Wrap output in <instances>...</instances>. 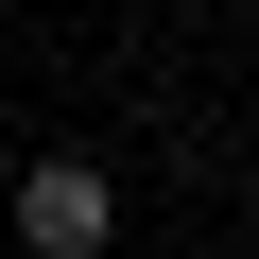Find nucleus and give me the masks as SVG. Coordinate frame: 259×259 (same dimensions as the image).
<instances>
[{
    "label": "nucleus",
    "mask_w": 259,
    "mask_h": 259,
    "mask_svg": "<svg viewBox=\"0 0 259 259\" xmlns=\"http://www.w3.org/2000/svg\"><path fill=\"white\" fill-rule=\"evenodd\" d=\"M104 225H121V190H104L87 156H35V173H18V242H35V259H104Z\"/></svg>",
    "instance_id": "obj_1"
}]
</instances>
